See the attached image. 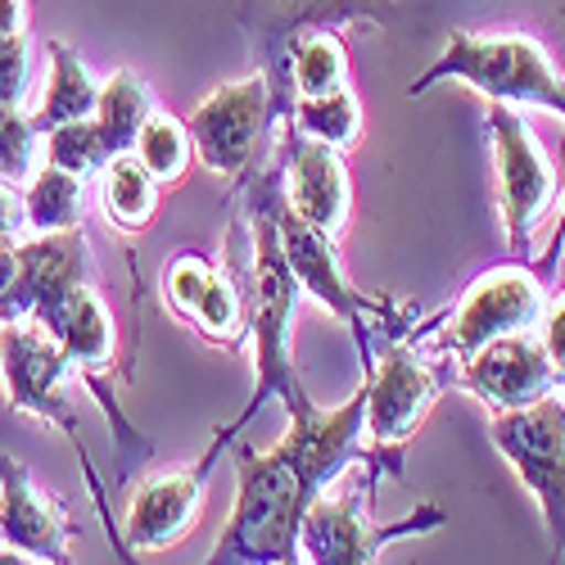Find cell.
<instances>
[{"label":"cell","instance_id":"cell-1","mask_svg":"<svg viewBox=\"0 0 565 565\" xmlns=\"http://www.w3.org/2000/svg\"><path fill=\"white\" fill-rule=\"evenodd\" d=\"M280 172H286V150H280L271 172L254 177V185H249V195H254L249 200L254 204L249 209V226H254L249 231V245H254L249 249V340H254V375H258V385H254L245 412L235 416V426L213 435V448L204 457L209 470H213L217 452L249 426L267 398H280L290 416L312 407V398H308V390L299 381V366L290 358V326H295L303 286H299V276L286 263V249H280L276 213H280V200H286V195H280Z\"/></svg>","mask_w":565,"mask_h":565},{"label":"cell","instance_id":"cell-2","mask_svg":"<svg viewBox=\"0 0 565 565\" xmlns=\"http://www.w3.org/2000/svg\"><path fill=\"white\" fill-rule=\"evenodd\" d=\"M381 476H403V444L398 448H366L340 476L326 484L299 525V552L317 565H366L381 556L385 543L407 534H430L448 521L444 507H416L403 521H375V484Z\"/></svg>","mask_w":565,"mask_h":565},{"label":"cell","instance_id":"cell-3","mask_svg":"<svg viewBox=\"0 0 565 565\" xmlns=\"http://www.w3.org/2000/svg\"><path fill=\"white\" fill-rule=\"evenodd\" d=\"M308 493L276 448L235 452V507L213 547V565H286L299 561Z\"/></svg>","mask_w":565,"mask_h":565},{"label":"cell","instance_id":"cell-4","mask_svg":"<svg viewBox=\"0 0 565 565\" xmlns=\"http://www.w3.org/2000/svg\"><path fill=\"white\" fill-rule=\"evenodd\" d=\"M435 82H466L489 100L534 105L565 118V77L543 45L521 32H452L448 51L412 82V96H426Z\"/></svg>","mask_w":565,"mask_h":565},{"label":"cell","instance_id":"cell-5","mask_svg":"<svg viewBox=\"0 0 565 565\" xmlns=\"http://www.w3.org/2000/svg\"><path fill=\"white\" fill-rule=\"evenodd\" d=\"M68 353L64 344L45 331L41 321L32 317H19V321H6L0 326V375H6V394H10V407L23 412V416H36L45 426H55L73 439L77 457H82V470L90 480V493H96V507L109 525V502H105V489L96 480V470H90V457L82 448V426L68 407V398L60 394L64 381H68Z\"/></svg>","mask_w":565,"mask_h":565},{"label":"cell","instance_id":"cell-6","mask_svg":"<svg viewBox=\"0 0 565 565\" xmlns=\"http://www.w3.org/2000/svg\"><path fill=\"white\" fill-rule=\"evenodd\" d=\"M489 435L534 493L552 539V561H565V394H547L515 412H493Z\"/></svg>","mask_w":565,"mask_h":565},{"label":"cell","instance_id":"cell-7","mask_svg":"<svg viewBox=\"0 0 565 565\" xmlns=\"http://www.w3.org/2000/svg\"><path fill=\"white\" fill-rule=\"evenodd\" d=\"M276 114H286V105H280L271 77L254 73V77L217 86L209 100H200V109L185 118V131H191L204 168H213L222 177H245L263 159Z\"/></svg>","mask_w":565,"mask_h":565},{"label":"cell","instance_id":"cell-8","mask_svg":"<svg viewBox=\"0 0 565 565\" xmlns=\"http://www.w3.org/2000/svg\"><path fill=\"white\" fill-rule=\"evenodd\" d=\"M489 140H493V168H498V204L502 226L515 263H530L534 254V226L547 217L556 200V172L534 140L530 122L511 105L493 100L489 109Z\"/></svg>","mask_w":565,"mask_h":565},{"label":"cell","instance_id":"cell-9","mask_svg":"<svg viewBox=\"0 0 565 565\" xmlns=\"http://www.w3.org/2000/svg\"><path fill=\"white\" fill-rule=\"evenodd\" d=\"M19 258V276L10 295L0 299V317L19 321L32 317L41 321L45 331H60V321L68 312V303L90 286V245H86V231L68 226V231H45L32 235V241L14 245Z\"/></svg>","mask_w":565,"mask_h":565},{"label":"cell","instance_id":"cell-10","mask_svg":"<svg viewBox=\"0 0 565 565\" xmlns=\"http://www.w3.org/2000/svg\"><path fill=\"white\" fill-rule=\"evenodd\" d=\"M539 317H543L539 271H530L525 263L493 267L457 299L452 326L439 335V353L444 358H470L476 349H484L502 335H525Z\"/></svg>","mask_w":565,"mask_h":565},{"label":"cell","instance_id":"cell-11","mask_svg":"<svg viewBox=\"0 0 565 565\" xmlns=\"http://www.w3.org/2000/svg\"><path fill=\"white\" fill-rule=\"evenodd\" d=\"M448 381L435 362H426L412 340H394L381 366L366 371V439L371 448H398L439 403Z\"/></svg>","mask_w":565,"mask_h":565},{"label":"cell","instance_id":"cell-12","mask_svg":"<svg viewBox=\"0 0 565 565\" xmlns=\"http://www.w3.org/2000/svg\"><path fill=\"white\" fill-rule=\"evenodd\" d=\"M276 226H280V249H286V263L299 276L303 295H312L331 317L349 321L358 331V344L366 340V321H390L394 317L385 303H375V299H366L362 290L349 286L340 254H335V235H326L312 222H303L286 200H280Z\"/></svg>","mask_w":565,"mask_h":565},{"label":"cell","instance_id":"cell-13","mask_svg":"<svg viewBox=\"0 0 565 565\" xmlns=\"http://www.w3.org/2000/svg\"><path fill=\"white\" fill-rule=\"evenodd\" d=\"M457 385L466 394H476L489 412H515V407H530L561 390L543 344H534L530 331L502 335V340L476 349L466 358V366L457 371Z\"/></svg>","mask_w":565,"mask_h":565},{"label":"cell","instance_id":"cell-14","mask_svg":"<svg viewBox=\"0 0 565 565\" xmlns=\"http://www.w3.org/2000/svg\"><path fill=\"white\" fill-rule=\"evenodd\" d=\"M68 534H77V525L64 515V507L32 480L23 461L0 452V543H10L28 561L64 565Z\"/></svg>","mask_w":565,"mask_h":565},{"label":"cell","instance_id":"cell-15","mask_svg":"<svg viewBox=\"0 0 565 565\" xmlns=\"http://www.w3.org/2000/svg\"><path fill=\"white\" fill-rule=\"evenodd\" d=\"M280 150H286V204L317 231L340 235L353 213V185H349L344 154L321 146V140L299 136L290 118H286V136H280Z\"/></svg>","mask_w":565,"mask_h":565},{"label":"cell","instance_id":"cell-16","mask_svg":"<svg viewBox=\"0 0 565 565\" xmlns=\"http://www.w3.org/2000/svg\"><path fill=\"white\" fill-rule=\"evenodd\" d=\"M204 480H209V466L200 461L195 470H168V476H154L140 484L127 511V547L163 552L177 539L191 534L204 507Z\"/></svg>","mask_w":565,"mask_h":565},{"label":"cell","instance_id":"cell-17","mask_svg":"<svg viewBox=\"0 0 565 565\" xmlns=\"http://www.w3.org/2000/svg\"><path fill=\"white\" fill-rule=\"evenodd\" d=\"M55 340L64 344L68 362L82 371V381L90 385V394L109 398L105 394V371L114 366V321H109L105 303L96 299V290H90V286L68 303Z\"/></svg>","mask_w":565,"mask_h":565},{"label":"cell","instance_id":"cell-18","mask_svg":"<svg viewBox=\"0 0 565 565\" xmlns=\"http://www.w3.org/2000/svg\"><path fill=\"white\" fill-rule=\"evenodd\" d=\"M45 51H51V86H45V100L32 118V127L45 136L51 127L60 122H77V118H90L96 114V100H100V82L86 73L82 55L73 51L68 41H45Z\"/></svg>","mask_w":565,"mask_h":565},{"label":"cell","instance_id":"cell-19","mask_svg":"<svg viewBox=\"0 0 565 565\" xmlns=\"http://www.w3.org/2000/svg\"><path fill=\"white\" fill-rule=\"evenodd\" d=\"M154 114V96L150 86L140 82L131 68H118L109 82H100V100H96V131L105 140V154H131L136 150V136L146 127V118Z\"/></svg>","mask_w":565,"mask_h":565},{"label":"cell","instance_id":"cell-20","mask_svg":"<svg viewBox=\"0 0 565 565\" xmlns=\"http://www.w3.org/2000/svg\"><path fill=\"white\" fill-rule=\"evenodd\" d=\"M290 127L308 140H321L331 150H353L362 140V105L349 86L326 90V96H295L290 100Z\"/></svg>","mask_w":565,"mask_h":565},{"label":"cell","instance_id":"cell-21","mask_svg":"<svg viewBox=\"0 0 565 565\" xmlns=\"http://www.w3.org/2000/svg\"><path fill=\"white\" fill-rule=\"evenodd\" d=\"M100 200H105V213H109L114 226L146 231V222L159 213V181L146 172V163H140L136 154H118L105 168Z\"/></svg>","mask_w":565,"mask_h":565},{"label":"cell","instance_id":"cell-22","mask_svg":"<svg viewBox=\"0 0 565 565\" xmlns=\"http://www.w3.org/2000/svg\"><path fill=\"white\" fill-rule=\"evenodd\" d=\"M286 68L295 82V96H326V90L349 86V55L340 36L326 28L295 36V45L286 51Z\"/></svg>","mask_w":565,"mask_h":565},{"label":"cell","instance_id":"cell-23","mask_svg":"<svg viewBox=\"0 0 565 565\" xmlns=\"http://www.w3.org/2000/svg\"><path fill=\"white\" fill-rule=\"evenodd\" d=\"M23 217H28L32 235L82 226V177L64 172L55 163H45L41 172H32L28 191H23Z\"/></svg>","mask_w":565,"mask_h":565},{"label":"cell","instance_id":"cell-24","mask_svg":"<svg viewBox=\"0 0 565 565\" xmlns=\"http://www.w3.org/2000/svg\"><path fill=\"white\" fill-rule=\"evenodd\" d=\"M131 154L146 163V172L159 185H168V181H181L185 168H191L195 140H191V131H185V122H177L168 114H150L146 127H140V136H136V150Z\"/></svg>","mask_w":565,"mask_h":565},{"label":"cell","instance_id":"cell-25","mask_svg":"<svg viewBox=\"0 0 565 565\" xmlns=\"http://www.w3.org/2000/svg\"><path fill=\"white\" fill-rule=\"evenodd\" d=\"M45 163H55L73 177H86V172H100L109 163L105 154V140L96 131V118H77V122H60L45 131Z\"/></svg>","mask_w":565,"mask_h":565},{"label":"cell","instance_id":"cell-26","mask_svg":"<svg viewBox=\"0 0 565 565\" xmlns=\"http://www.w3.org/2000/svg\"><path fill=\"white\" fill-rule=\"evenodd\" d=\"M36 127L28 114H19V105H0V181L23 185L32 181V163H36Z\"/></svg>","mask_w":565,"mask_h":565},{"label":"cell","instance_id":"cell-27","mask_svg":"<svg viewBox=\"0 0 565 565\" xmlns=\"http://www.w3.org/2000/svg\"><path fill=\"white\" fill-rule=\"evenodd\" d=\"M209 276H213V263L204 254H172L168 267H163V299L168 308L181 317V321H191L204 286H209Z\"/></svg>","mask_w":565,"mask_h":565},{"label":"cell","instance_id":"cell-28","mask_svg":"<svg viewBox=\"0 0 565 565\" xmlns=\"http://www.w3.org/2000/svg\"><path fill=\"white\" fill-rule=\"evenodd\" d=\"M32 51L23 32H0V105H23Z\"/></svg>","mask_w":565,"mask_h":565},{"label":"cell","instance_id":"cell-29","mask_svg":"<svg viewBox=\"0 0 565 565\" xmlns=\"http://www.w3.org/2000/svg\"><path fill=\"white\" fill-rule=\"evenodd\" d=\"M539 321H543V353H547L556 381L565 390V299H556Z\"/></svg>","mask_w":565,"mask_h":565},{"label":"cell","instance_id":"cell-30","mask_svg":"<svg viewBox=\"0 0 565 565\" xmlns=\"http://www.w3.org/2000/svg\"><path fill=\"white\" fill-rule=\"evenodd\" d=\"M28 226V217H23V195L14 191L10 181H0V249H10V245H19V231Z\"/></svg>","mask_w":565,"mask_h":565},{"label":"cell","instance_id":"cell-31","mask_svg":"<svg viewBox=\"0 0 565 565\" xmlns=\"http://www.w3.org/2000/svg\"><path fill=\"white\" fill-rule=\"evenodd\" d=\"M28 0H0V32H23Z\"/></svg>","mask_w":565,"mask_h":565},{"label":"cell","instance_id":"cell-32","mask_svg":"<svg viewBox=\"0 0 565 565\" xmlns=\"http://www.w3.org/2000/svg\"><path fill=\"white\" fill-rule=\"evenodd\" d=\"M14 276H19V258H14V245H10V249H0V299L10 295Z\"/></svg>","mask_w":565,"mask_h":565},{"label":"cell","instance_id":"cell-33","mask_svg":"<svg viewBox=\"0 0 565 565\" xmlns=\"http://www.w3.org/2000/svg\"><path fill=\"white\" fill-rule=\"evenodd\" d=\"M23 561H28L23 552H14L10 543H0V565H23Z\"/></svg>","mask_w":565,"mask_h":565},{"label":"cell","instance_id":"cell-34","mask_svg":"<svg viewBox=\"0 0 565 565\" xmlns=\"http://www.w3.org/2000/svg\"><path fill=\"white\" fill-rule=\"evenodd\" d=\"M561 177H565V140H561Z\"/></svg>","mask_w":565,"mask_h":565},{"label":"cell","instance_id":"cell-35","mask_svg":"<svg viewBox=\"0 0 565 565\" xmlns=\"http://www.w3.org/2000/svg\"><path fill=\"white\" fill-rule=\"evenodd\" d=\"M0 326H6V317H0Z\"/></svg>","mask_w":565,"mask_h":565}]
</instances>
